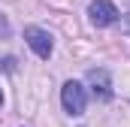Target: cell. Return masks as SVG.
I'll return each mask as SVG.
<instances>
[{
  "label": "cell",
  "mask_w": 130,
  "mask_h": 127,
  "mask_svg": "<svg viewBox=\"0 0 130 127\" xmlns=\"http://www.w3.org/2000/svg\"><path fill=\"white\" fill-rule=\"evenodd\" d=\"M124 27H127V30H130V15H127V18H124Z\"/></svg>",
  "instance_id": "5b68a950"
},
{
  "label": "cell",
  "mask_w": 130,
  "mask_h": 127,
  "mask_svg": "<svg viewBox=\"0 0 130 127\" xmlns=\"http://www.w3.org/2000/svg\"><path fill=\"white\" fill-rule=\"evenodd\" d=\"M61 103H64V109L70 115H82L85 106H88V91H85V85L76 82V79L64 82V88H61Z\"/></svg>",
  "instance_id": "6da1fadb"
},
{
  "label": "cell",
  "mask_w": 130,
  "mask_h": 127,
  "mask_svg": "<svg viewBox=\"0 0 130 127\" xmlns=\"http://www.w3.org/2000/svg\"><path fill=\"white\" fill-rule=\"evenodd\" d=\"M88 18H91L94 27H109V24L118 21V9H115V3H109V0H94V3L88 6Z\"/></svg>",
  "instance_id": "7a4b0ae2"
},
{
  "label": "cell",
  "mask_w": 130,
  "mask_h": 127,
  "mask_svg": "<svg viewBox=\"0 0 130 127\" xmlns=\"http://www.w3.org/2000/svg\"><path fill=\"white\" fill-rule=\"evenodd\" d=\"M0 106H3V91H0Z\"/></svg>",
  "instance_id": "8992f818"
},
{
  "label": "cell",
  "mask_w": 130,
  "mask_h": 127,
  "mask_svg": "<svg viewBox=\"0 0 130 127\" xmlns=\"http://www.w3.org/2000/svg\"><path fill=\"white\" fill-rule=\"evenodd\" d=\"M88 85H91V94L97 100H112V82H109L106 70H91L88 73Z\"/></svg>",
  "instance_id": "277c9868"
},
{
  "label": "cell",
  "mask_w": 130,
  "mask_h": 127,
  "mask_svg": "<svg viewBox=\"0 0 130 127\" xmlns=\"http://www.w3.org/2000/svg\"><path fill=\"white\" fill-rule=\"evenodd\" d=\"M24 39H27V45H30L33 52H36V58H52L55 42H52V33L48 30H42V27H27V30H24Z\"/></svg>",
  "instance_id": "3957f363"
}]
</instances>
